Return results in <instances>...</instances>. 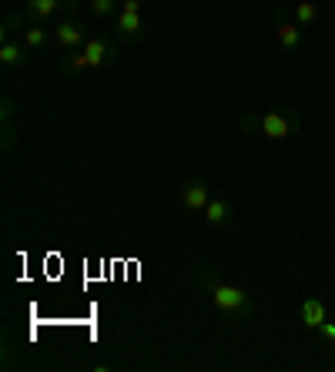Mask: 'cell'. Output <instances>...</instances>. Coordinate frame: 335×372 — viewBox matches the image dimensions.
Wrapping results in <instances>:
<instances>
[{"label":"cell","instance_id":"7a4b0ae2","mask_svg":"<svg viewBox=\"0 0 335 372\" xmlns=\"http://www.w3.org/2000/svg\"><path fill=\"white\" fill-rule=\"evenodd\" d=\"M202 282H204V289H208V295H212V302H215L218 312H225V315H248L251 312V299L241 289L218 282L215 275H202Z\"/></svg>","mask_w":335,"mask_h":372},{"label":"cell","instance_id":"277c9868","mask_svg":"<svg viewBox=\"0 0 335 372\" xmlns=\"http://www.w3.org/2000/svg\"><path fill=\"white\" fill-rule=\"evenodd\" d=\"M54 41H57V47H64V51H81V47L87 44L84 27L74 21V17H67V21H60L57 27H54Z\"/></svg>","mask_w":335,"mask_h":372},{"label":"cell","instance_id":"9c48e42d","mask_svg":"<svg viewBox=\"0 0 335 372\" xmlns=\"http://www.w3.org/2000/svg\"><path fill=\"white\" fill-rule=\"evenodd\" d=\"M141 31H144L141 14H128V11H121V14H118V34H121V37L134 41V37H141Z\"/></svg>","mask_w":335,"mask_h":372},{"label":"cell","instance_id":"8fae6325","mask_svg":"<svg viewBox=\"0 0 335 372\" xmlns=\"http://www.w3.org/2000/svg\"><path fill=\"white\" fill-rule=\"evenodd\" d=\"M228 215H231V208H228L225 198H212V201H208V208H204V218H208V225H225Z\"/></svg>","mask_w":335,"mask_h":372},{"label":"cell","instance_id":"8992f818","mask_svg":"<svg viewBox=\"0 0 335 372\" xmlns=\"http://www.w3.org/2000/svg\"><path fill=\"white\" fill-rule=\"evenodd\" d=\"M81 51H84V58H87V64H91V68H101V64H111V60H114V44H108V41H97V37H91V41H87Z\"/></svg>","mask_w":335,"mask_h":372},{"label":"cell","instance_id":"3957f363","mask_svg":"<svg viewBox=\"0 0 335 372\" xmlns=\"http://www.w3.org/2000/svg\"><path fill=\"white\" fill-rule=\"evenodd\" d=\"M275 37H278V47L295 54L305 47V37H302V23L299 21H288L285 11H275Z\"/></svg>","mask_w":335,"mask_h":372},{"label":"cell","instance_id":"2e32d148","mask_svg":"<svg viewBox=\"0 0 335 372\" xmlns=\"http://www.w3.org/2000/svg\"><path fill=\"white\" fill-rule=\"evenodd\" d=\"M121 11H128V14H141V0H121Z\"/></svg>","mask_w":335,"mask_h":372},{"label":"cell","instance_id":"9a60e30c","mask_svg":"<svg viewBox=\"0 0 335 372\" xmlns=\"http://www.w3.org/2000/svg\"><path fill=\"white\" fill-rule=\"evenodd\" d=\"M121 0H91V14L94 17H111V14L118 11Z\"/></svg>","mask_w":335,"mask_h":372},{"label":"cell","instance_id":"30bf717a","mask_svg":"<svg viewBox=\"0 0 335 372\" xmlns=\"http://www.w3.org/2000/svg\"><path fill=\"white\" fill-rule=\"evenodd\" d=\"M302 322L309 329H319L325 322V305L319 302V299H305V302H302Z\"/></svg>","mask_w":335,"mask_h":372},{"label":"cell","instance_id":"5b68a950","mask_svg":"<svg viewBox=\"0 0 335 372\" xmlns=\"http://www.w3.org/2000/svg\"><path fill=\"white\" fill-rule=\"evenodd\" d=\"M208 185L204 181H188V185L181 188V208L185 211H204L208 208Z\"/></svg>","mask_w":335,"mask_h":372},{"label":"cell","instance_id":"6da1fadb","mask_svg":"<svg viewBox=\"0 0 335 372\" xmlns=\"http://www.w3.org/2000/svg\"><path fill=\"white\" fill-rule=\"evenodd\" d=\"M241 128L251 131L258 128V134H265L268 141H285L299 134V111L295 107H268L265 115H258L255 121H241Z\"/></svg>","mask_w":335,"mask_h":372},{"label":"cell","instance_id":"e0dca14e","mask_svg":"<svg viewBox=\"0 0 335 372\" xmlns=\"http://www.w3.org/2000/svg\"><path fill=\"white\" fill-rule=\"evenodd\" d=\"M319 332H322L325 339H335V326H332V322H322V326H319Z\"/></svg>","mask_w":335,"mask_h":372},{"label":"cell","instance_id":"7c38bea8","mask_svg":"<svg viewBox=\"0 0 335 372\" xmlns=\"http://www.w3.org/2000/svg\"><path fill=\"white\" fill-rule=\"evenodd\" d=\"M295 21H299L302 27L315 23V21H319V7H315L312 0H299V4H295Z\"/></svg>","mask_w":335,"mask_h":372},{"label":"cell","instance_id":"52a82bcc","mask_svg":"<svg viewBox=\"0 0 335 372\" xmlns=\"http://www.w3.org/2000/svg\"><path fill=\"white\" fill-rule=\"evenodd\" d=\"M27 51H31L27 44L4 41V47H0V64H4V68H21V64H27Z\"/></svg>","mask_w":335,"mask_h":372},{"label":"cell","instance_id":"4fadbf2b","mask_svg":"<svg viewBox=\"0 0 335 372\" xmlns=\"http://www.w3.org/2000/svg\"><path fill=\"white\" fill-rule=\"evenodd\" d=\"M24 44L31 47V51H40V47L48 44V31H44V27H37V23H34V27H27V31H24Z\"/></svg>","mask_w":335,"mask_h":372},{"label":"cell","instance_id":"ba28073f","mask_svg":"<svg viewBox=\"0 0 335 372\" xmlns=\"http://www.w3.org/2000/svg\"><path fill=\"white\" fill-rule=\"evenodd\" d=\"M24 11H27V17H34L37 23H44L48 17H54V14L60 11V0H27Z\"/></svg>","mask_w":335,"mask_h":372},{"label":"cell","instance_id":"5bb4252c","mask_svg":"<svg viewBox=\"0 0 335 372\" xmlns=\"http://www.w3.org/2000/svg\"><path fill=\"white\" fill-rule=\"evenodd\" d=\"M64 70H74V74L91 70V64H87V58H84V51H67V58H64Z\"/></svg>","mask_w":335,"mask_h":372}]
</instances>
